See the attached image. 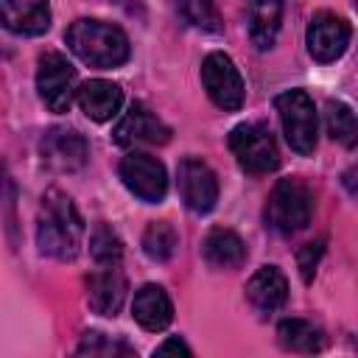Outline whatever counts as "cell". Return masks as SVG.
I'll return each instance as SVG.
<instances>
[{
    "mask_svg": "<svg viewBox=\"0 0 358 358\" xmlns=\"http://www.w3.org/2000/svg\"><path fill=\"white\" fill-rule=\"evenodd\" d=\"M84 218L64 190L50 187L36 215V246L53 260H76L84 246Z\"/></svg>",
    "mask_w": 358,
    "mask_h": 358,
    "instance_id": "6da1fadb",
    "label": "cell"
},
{
    "mask_svg": "<svg viewBox=\"0 0 358 358\" xmlns=\"http://www.w3.org/2000/svg\"><path fill=\"white\" fill-rule=\"evenodd\" d=\"M64 42L76 59L98 70L120 67L131 56V45L123 28L103 20H92V17H81L70 22V28L64 31Z\"/></svg>",
    "mask_w": 358,
    "mask_h": 358,
    "instance_id": "7a4b0ae2",
    "label": "cell"
},
{
    "mask_svg": "<svg viewBox=\"0 0 358 358\" xmlns=\"http://www.w3.org/2000/svg\"><path fill=\"white\" fill-rule=\"evenodd\" d=\"M310 215H313V193L302 179L285 176L271 187L266 201V227H271L277 235H294L305 229Z\"/></svg>",
    "mask_w": 358,
    "mask_h": 358,
    "instance_id": "3957f363",
    "label": "cell"
},
{
    "mask_svg": "<svg viewBox=\"0 0 358 358\" xmlns=\"http://www.w3.org/2000/svg\"><path fill=\"white\" fill-rule=\"evenodd\" d=\"M274 109L280 115L288 145L302 157L313 154L319 140V117H316L313 98L305 90H285L274 98Z\"/></svg>",
    "mask_w": 358,
    "mask_h": 358,
    "instance_id": "277c9868",
    "label": "cell"
},
{
    "mask_svg": "<svg viewBox=\"0 0 358 358\" xmlns=\"http://www.w3.org/2000/svg\"><path fill=\"white\" fill-rule=\"evenodd\" d=\"M229 151L235 154L238 165H241L246 173H252V176L271 173V171H277V165H280L277 140H274L271 129H268L266 123H257V120L238 123V126L229 131Z\"/></svg>",
    "mask_w": 358,
    "mask_h": 358,
    "instance_id": "5b68a950",
    "label": "cell"
},
{
    "mask_svg": "<svg viewBox=\"0 0 358 358\" xmlns=\"http://www.w3.org/2000/svg\"><path fill=\"white\" fill-rule=\"evenodd\" d=\"M78 73L70 64V59L59 50H45L36 62V92L42 98V103L56 112L64 115L70 112L73 98H78Z\"/></svg>",
    "mask_w": 358,
    "mask_h": 358,
    "instance_id": "8992f818",
    "label": "cell"
},
{
    "mask_svg": "<svg viewBox=\"0 0 358 358\" xmlns=\"http://www.w3.org/2000/svg\"><path fill=\"white\" fill-rule=\"evenodd\" d=\"M201 84L207 90V98L224 109V112H238L246 101V84L235 62L224 50H213L201 62Z\"/></svg>",
    "mask_w": 358,
    "mask_h": 358,
    "instance_id": "52a82bcc",
    "label": "cell"
},
{
    "mask_svg": "<svg viewBox=\"0 0 358 358\" xmlns=\"http://www.w3.org/2000/svg\"><path fill=\"white\" fill-rule=\"evenodd\" d=\"M120 182L126 185V190L131 196H137L140 201L145 204H159L168 193V171L165 165L145 154V151H129L123 159H120Z\"/></svg>",
    "mask_w": 358,
    "mask_h": 358,
    "instance_id": "ba28073f",
    "label": "cell"
},
{
    "mask_svg": "<svg viewBox=\"0 0 358 358\" xmlns=\"http://www.w3.org/2000/svg\"><path fill=\"white\" fill-rule=\"evenodd\" d=\"M350 36H352V31L344 17H338L336 11H316L308 22L305 45H308V53L313 62L330 64L344 56Z\"/></svg>",
    "mask_w": 358,
    "mask_h": 358,
    "instance_id": "9c48e42d",
    "label": "cell"
},
{
    "mask_svg": "<svg viewBox=\"0 0 358 358\" xmlns=\"http://www.w3.org/2000/svg\"><path fill=\"white\" fill-rule=\"evenodd\" d=\"M176 179H179L182 204L190 213L207 215L215 207V201H218V176L204 159L185 157L179 162V168H176Z\"/></svg>",
    "mask_w": 358,
    "mask_h": 358,
    "instance_id": "30bf717a",
    "label": "cell"
},
{
    "mask_svg": "<svg viewBox=\"0 0 358 358\" xmlns=\"http://www.w3.org/2000/svg\"><path fill=\"white\" fill-rule=\"evenodd\" d=\"M39 157L42 162L56 173H73L87 165L90 145L87 137L67 126H53L39 140Z\"/></svg>",
    "mask_w": 358,
    "mask_h": 358,
    "instance_id": "8fae6325",
    "label": "cell"
},
{
    "mask_svg": "<svg viewBox=\"0 0 358 358\" xmlns=\"http://www.w3.org/2000/svg\"><path fill=\"white\" fill-rule=\"evenodd\" d=\"M112 140H115L120 148L162 145V143L171 140V129H168L143 101H134V103L129 106V112H123V117L115 123Z\"/></svg>",
    "mask_w": 358,
    "mask_h": 358,
    "instance_id": "7c38bea8",
    "label": "cell"
},
{
    "mask_svg": "<svg viewBox=\"0 0 358 358\" xmlns=\"http://www.w3.org/2000/svg\"><path fill=\"white\" fill-rule=\"evenodd\" d=\"M126 274L117 266H101L87 280V302L98 316H117L126 302Z\"/></svg>",
    "mask_w": 358,
    "mask_h": 358,
    "instance_id": "4fadbf2b",
    "label": "cell"
},
{
    "mask_svg": "<svg viewBox=\"0 0 358 358\" xmlns=\"http://www.w3.org/2000/svg\"><path fill=\"white\" fill-rule=\"evenodd\" d=\"M131 316L134 322L148 330V333H159L165 330L171 322H173V302L171 296L165 294L162 285L157 282H145L134 291V299H131Z\"/></svg>",
    "mask_w": 358,
    "mask_h": 358,
    "instance_id": "5bb4252c",
    "label": "cell"
},
{
    "mask_svg": "<svg viewBox=\"0 0 358 358\" xmlns=\"http://www.w3.org/2000/svg\"><path fill=\"white\" fill-rule=\"evenodd\" d=\"M0 20L11 34L39 36L50 28L48 0H0Z\"/></svg>",
    "mask_w": 358,
    "mask_h": 358,
    "instance_id": "9a60e30c",
    "label": "cell"
},
{
    "mask_svg": "<svg viewBox=\"0 0 358 358\" xmlns=\"http://www.w3.org/2000/svg\"><path fill=\"white\" fill-rule=\"evenodd\" d=\"M78 106L95 123L112 120L120 112V106H123V90L115 81L90 78V81H84L78 87Z\"/></svg>",
    "mask_w": 358,
    "mask_h": 358,
    "instance_id": "2e32d148",
    "label": "cell"
},
{
    "mask_svg": "<svg viewBox=\"0 0 358 358\" xmlns=\"http://www.w3.org/2000/svg\"><path fill=\"white\" fill-rule=\"evenodd\" d=\"M246 299L260 313H274L288 299V280L277 266H260L246 282Z\"/></svg>",
    "mask_w": 358,
    "mask_h": 358,
    "instance_id": "e0dca14e",
    "label": "cell"
},
{
    "mask_svg": "<svg viewBox=\"0 0 358 358\" xmlns=\"http://www.w3.org/2000/svg\"><path fill=\"white\" fill-rule=\"evenodd\" d=\"M285 0H249L246 3V22L249 36L257 50H268L280 34Z\"/></svg>",
    "mask_w": 358,
    "mask_h": 358,
    "instance_id": "ac0fdd59",
    "label": "cell"
},
{
    "mask_svg": "<svg viewBox=\"0 0 358 358\" xmlns=\"http://www.w3.org/2000/svg\"><path fill=\"white\" fill-rule=\"evenodd\" d=\"M204 260L215 268H238L246 260V243L235 229L213 227L201 241Z\"/></svg>",
    "mask_w": 358,
    "mask_h": 358,
    "instance_id": "d6986e66",
    "label": "cell"
},
{
    "mask_svg": "<svg viewBox=\"0 0 358 358\" xmlns=\"http://www.w3.org/2000/svg\"><path fill=\"white\" fill-rule=\"evenodd\" d=\"M277 341L288 352H305V355H310V352H319L324 347V333L313 322L291 316V319H282L277 324Z\"/></svg>",
    "mask_w": 358,
    "mask_h": 358,
    "instance_id": "ffe728a7",
    "label": "cell"
},
{
    "mask_svg": "<svg viewBox=\"0 0 358 358\" xmlns=\"http://www.w3.org/2000/svg\"><path fill=\"white\" fill-rule=\"evenodd\" d=\"M324 126L327 134L344 145V148H355L358 145V115L352 112L350 103L338 101V98H327L324 103Z\"/></svg>",
    "mask_w": 358,
    "mask_h": 358,
    "instance_id": "44dd1931",
    "label": "cell"
},
{
    "mask_svg": "<svg viewBox=\"0 0 358 358\" xmlns=\"http://www.w3.org/2000/svg\"><path fill=\"white\" fill-rule=\"evenodd\" d=\"M176 246H179V235H176L173 224H168V221H151L145 227V232H143V252H145L148 260L165 263V260L173 257Z\"/></svg>",
    "mask_w": 358,
    "mask_h": 358,
    "instance_id": "7402d4cb",
    "label": "cell"
},
{
    "mask_svg": "<svg viewBox=\"0 0 358 358\" xmlns=\"http://www.w3.org/2000/svg\"><path fill=\"white\" fill-rule=\"evenodd\" d=\"M173 6H176V14L190 28H199L207 34L221 31V14L215 8V0H173Z\"/></svg>",
    "mask_w": 358,
    "mask_h": 358,
    "instance_id": "603a6c76",
    "label": "cell"
},
{
    "mask_svg": "<svg viewBox=\"0 0 358 358\" xmlns=\"http://www.w3.org/2000/svg\"><path fill=\"white\" fill-rule=\"evenodd\" d=\"M90 255L98 266H120L123 243L109 224H95V229L90 232Z\"/></svg>",
    "mask_w": 358,
    "mask_h": 358,
    "instance_id": "cb8c5ba5",
    "label": "cell"
},
{
    "mask_svg": "<svg viewBox=\"0 0 358 358\" xmlns=\"http://www.w3.org/2000/svg\"><path fill=\"white\" fill-rule=\"evenodd\" d=\"M76 352L78 355H134V350L129 344L112 341V338H106L103 333H95V330L81 336V344L76 347Z\"/></svg>",
    "mask_w": 358,
    "mask_h": 358,
    "instance_id": "d4e9b609",
    "label": "cell"
},
{
    "mask_svg": "<svg viewBox=\"0 0 358 358\" xmlns=\"http://www.w3.org/2000/svg\"><path fill=\"white\" fill-rule=\"evenodd\" d=\"M322 255H324V238H316V241H310V243H305V246L296 249V266H299V274H302L305 282L313 280Z\"/></svg>",
    "mask_w": 358,
    "mask_h": 358,
    "instance_id": "484cf974",
    "label": "cell"
},
{
    "mask_svg": "<svg viewBox=\"0 0 358 358\" xmlns=\"http://www.w3.org/2000/svg\"><path fill=\"white\" fill-rule=\"evenodd\" d=\"M165 352H182V355H193V350L182 341V338H168V341H162L157 350H154V355H165Z\"/></svg>",
    "mask_w": 358,
    "mask_h": 358,
    "instance_id": "4316f807",
    "label": "cell"
},
{
    "mask_svg": "<svg viewBox=\"0 0 358 358\" xmlns=\"http://www.w3.org/2000/svg\"><path fill=\"white\" fill-rule=\"evenodd\" d=\"M341 185L352 193V196H358V165H352L350 171H344V176H341Z\"/></svg>",
    "mask_w": 358,
    "mask_h": 358,
    "instance_id": "83f0119b",
    "label": "cell"
}]
</instances>
